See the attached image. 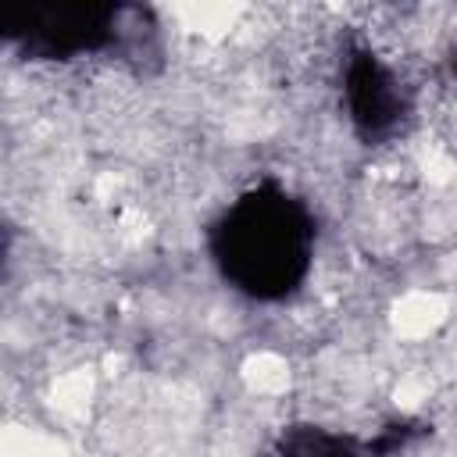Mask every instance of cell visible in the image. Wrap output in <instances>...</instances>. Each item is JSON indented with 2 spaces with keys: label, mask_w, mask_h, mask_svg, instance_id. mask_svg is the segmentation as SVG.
<instances>
[{
  "label": "cell",
  "mask_w": 457,
  "mask_h": 457,
  "mask_svg": "<svg viewBox=\"0 0 457 457\" xmlns=\"http://www.w3.org/2000/svg\"><path fill=\"white\" fill-rule=\"evenodd\" d=\"M314 214L282 182H253L211 221L207 250L218 275L257 303L293 296L314 264Z\"/></svg>",
  "instance_id": "cell-1"
},
{
  "label": "cell",
  "mask_w": 457,
  "mask_h": 457,
  "mask_svg": "<svg viewBox=\"0 0 457 457\" xmlns=\"http://www.w3.org/2000/svg\"><path fill=\"white\" fill-rule=\"evenodd\" d=\"M143 7L129 4H68L39 7L4 21V36L29 61H82V57H136L154 36Z\"/></svg>",
  "instance_id": "cell-2"
},
{
  "label": "cell",
  "mask_w": 457,
  "mask_h": 457,
  "mask_svg": "<svg viewBox=\"0 0 457 457\" xmlns=\"http://www.w3.org/2000/svg\"><path fill=\"white\" fill-rule=\"evenodd\" d=\"M343 111L353 132L364 143H386L400 132V125L411 114V93L400 79V71L375 54L371 46L357 43L343 57Z\"/></svg>",
  "instance_id": "cell-3"
},
{
  "label": "cell",
  "mask_w": 457,
  "mask_h": 457,
  "mask_svg": "<svg viewBox=\"0 0 457 457\" xmlns=\"http://www.w3.org/2000/svg\"><path fill=\"white\" fill-rule=\"evenodd\" d=\"M264 457H371V446L321 425H293L271 443Z\"/></svg>",
  "instance_id": "cell-4"
}]
</instances>
